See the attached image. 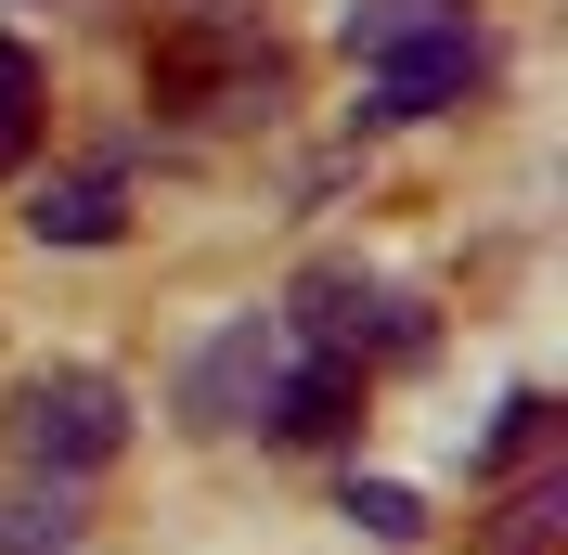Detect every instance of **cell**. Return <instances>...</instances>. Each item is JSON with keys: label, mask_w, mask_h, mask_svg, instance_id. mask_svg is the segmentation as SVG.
Returning <instances> with one entry per match:
<instances>
[{"label": "cell", "mask_w": 568, "mask_h": 555, "mask_svg": "<svg viewBox=\"0 0 568 555\" xmlns=\"http://www.w3.org/2000/svg\"><path fill=\"white\" fill-rule=\"evenodd\" d=\"M453 27V0H349L336 13V39H349V65H375V52H400V39Z\"/></svg>", "instance_id": "8"}, {"label": "cell", "mask_w": 568, "mask_h": 555, "mask_svg": "<svg viewBox=\"0 0 568 555\" xmlns=\"http://www.w3.org/2000/svg\"><path fill=\"white\" fill-rule=\"evenodd\" d=\"M27 233L39 245H116L130 233V194H116V169H65L27 194Z\"/></svg>", "instance_id": "7"}, {"label": "cell", "mask_w": 568, "mask_h": 555, "mask_svg": "<svg viewBox=\"0 0 568 555\" xmlns=\"http://www.w3.org/2000/svg\"><path fill=\"white\" fill-rule=\"evenodd\" d=\"M0 440H13L27 478H104L116 452H130V387L91 375V362H39L13 387V414H0Z\"/></svg>", "instance_id": "1"}, {"label": "cell", "mask_w": 568, "mask_h": 555, "mask_svg": "<svg viewBox=\"0 0 568 555\" xmlns=\"http://www.w3.org/2000/svg\"><path fill=\"white\" fill-rule=\"evenodd\" d=\"M349 517L375 529V543H414V529H426V504H414L400 478H349Z\"/></svg>", "instance_id": "11"}, {"label": "cell", "mask_w": 568, "mask_h": 555, "mask_svg": "<svg viewBox=\"0 0 568 555\" xmlns=\"http://www.w3.org/2000/svg\"><path fill=\"white\" fill-rule=\"evenodd\" d=\"M284 323H297L311 349H336V362H414V349H426V297H400V284H375V272H349V259L297 272Z\"/></svg>", "instance_id": "2"}, {"label": "cell", "mask_w": 568, "mask_h": 555, "mask_svg": "<svg viewBox=\"0 0 568 555\" xmlns=\"http://www.w3.org/2000/svg\"><path fill=\"white\" fill-rule=\"evenodd\" d=\"M27 142H39V52L0 39V181L27 169Z\"/></svg>", "instance_id": "9"}, {"label": "cell", "mask_w": 568, "mask_h": 555, "mask_svg": "<svg viewBox=\"0 0 568 555\" xmlns=\"http://www.w3.org/2000/svg\"><path fill=\"white\" fill-rule=\"evenodd\" d=\"M478 78H491V52H478V27L453 13V27H426V39H400V52L362 65V117H375V130H414V117L465 104Z\"/></svg>", "instance_id": "5"}, {"label": "cell", "mask_w": 568, "mask_h": 555, "mask_svg": "<svg viewBox=\"0 0 568 555\" xmlns=\"http://www.w3.org/2000/svg\"><path fill=\"white\" fill-rule=\"evenodd\" d=\"M65 543H78L65 478H52V491H27V504H0V555H65Z\"/></svg>", "instance_id": "10"}, {"label": "cell", "mask_w": 568, "mask_h": 555, "mask_svg": "<svg viewBox=\"0 0 568 555\" xmlns=\"http://www.w3.org/2000/svg\"><path fill=\"white\" fill-rule=\"evenodd\" d=\"M272 78L284 65H272V39H258L246 13H194V27L155 52V104H169V117H246Z\"/></svg>", "instance_id": "3"}, {"label": "cell", "mask_w": 568, "mask_h": 555, "mask_svg": "<svg viewBox=\"0 0 568 555\" xmlns=\"http://www.w3.org/2000/svg\"><path fill=\"white\" fill-rule=\"evenodd\" d=\"M272 375H284V323H272V311L220 323V336L181 362V426H207V440L258 426V414H272Z\"/></svg>", "instance_id": "4"}, {"label": "cell", "mask_w": 568, "mask_h": 555, "mask_svg": "<svg viewBox=\"0 0 568 555\" xmlns=\"http://www.w3.org/2000/svg\"><path fill=\"white\" fill-rule=\"evenodd\" d=\"M362 414V362H336V349H311V362H284L272 375V440H336V426Z\"/></svg>", "instance_id": "6"}]
</instances>
